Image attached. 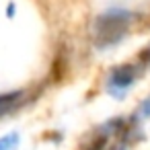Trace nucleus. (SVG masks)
I'll list each match as a JSON object with an SVG mask.
<instances>
[{"label": "nucleus", "mask_w": 150, "mask_h": 150, "mask_svg": "<svg viewBox=\"0 0 150 150\" xmlns=\"http://www.w3.org/2000/svg\"><path fill=\"white\" fill-rule=\"evenodd\" d=\"M134 21V13L125 8H111L101 13L93 23V43L97 50H109L125 37L129 25Z\"/></svg>", "instance_id": "1"}, {"label": "nucleus", "mask_w": 150, "mask_h": 150, "mask_svg": "<svg viewBox=\"0 0 150 150\" xmlns=\"http://www.w3.org/2000/svg\"><path fill=\"white\" fill-rule=\"evenodd\" d=\"M144 66L142 64H119L113 66L107 74L105 80V88L113 99H123L127 95V91L134 86V82L140 78V70Z\"/></svg>", "instance_id": "2"}, {"label": "nucleus", "mask_w": 150, "mask_h": 150, "mask_svg": "<svg viewBox=\"0 0 150 150\" xmlns=\"http://www.w3.org/2000/svg\"><path fill=\"white\" fill-rule=\"evenodd\" d=\"M25 97H27V93L23 88L8 91V93H0V119L6 117V115H11L15 109H19L23 105Z\"/></svg>", "instance_id": "3"}, {"label": "nucleus", "mask_w": 150, "mask_h": 150, "mask_svg": "<svg viewBox=\"0 0 150 150\" xmlns=\"http://www.w3.org/2000/svg\"><path fill=\"white\" fill-rule=\"evenodd\" d=\"M109 138H111V134H109L107 129L99 127V129H97V134H95L93 138H88V142H86L80 150H103V148L107 146Z\"/></svg>", "instance_id": "4"}, {"label": "nucleus", "mask_w": 150, "mask_h": 150, "mask_svg": "<svg viewBox=\"0 0 150 150\" xmlns=\"http://www.w3.org/2000/svg\"><path fill=\"white\" fill-rule=\"evenodd\" d=\"M19 142H21L19 132H11V134H6V136L0 138V150H17Z\"/></svg>", "instance_id": "5"}, {"label": "nucleus", "mask_w": 150, "mask_h": 150, "mask_svg": "<svg viewBox=\"0 0 150 150\" xmlns=\"http://www.w3.org/2000/svg\"><path fill=\"white\" fill-rule=\"evenodd\" d=\"M140 119H148L150 117V95L140 103V107H138V113H136Z\"/></svg>", "instance_id": "6"}, {"label": "nucleus", "mask_w": 150, "mask_h": 150, "mask_svg": "<svg viewBox=\"0 0 150 150\" xmlns=\"http://www.w3.org/2000/svg\"><path fill=\"white\" fill-rule=\"evenodd\" d=\"M138 64H142V66H150V43L144 47V50H140V54H138Z\"/></svg>", "instance_id": "7"}, {"label": "nucleus", "mask_w": 150, "mask_h": 150, "mask_svg": "<svg viewBox=\"0 0 150 150\" xmlns=\"http://www.w3.org/2000/svg\"><path fill=\"white\" fill-rule=\"evenodd\" d=\"M111 150H127V148H125V144H119V146H115V148H111Z\"/></svg>", "instance_id": "8"}, {"label": "nucleus", "mask_w": 150, "mask_h": 150, "mask_svg": "<svg viewBox=\"0 0 150 150\" xmlns=\"http://www.w3.org/2000/svg\"><path fill=\"white\" fill-rule=\"evenodd\" d=\"M148 27H150V21H148Z\"/></svg>", "instance_id": "9"}]
</instances>
